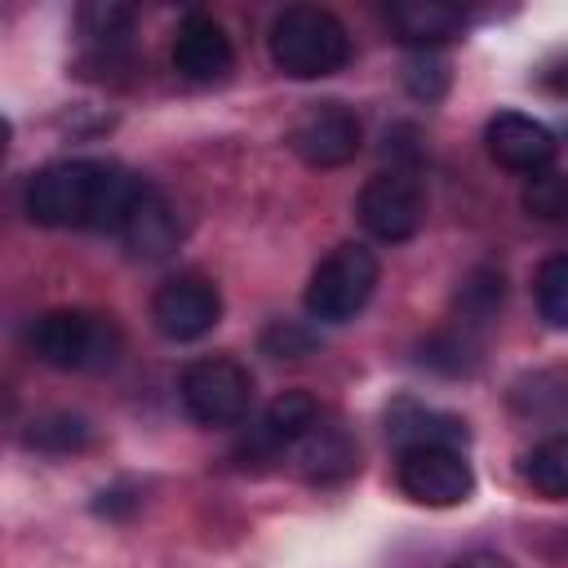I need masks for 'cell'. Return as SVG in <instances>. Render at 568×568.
<instances>
[{
	"label": "cell",
	"mask_w": 568,
	"mask_h": 568,
	"mask_svg": "<svg viewBox=\"0 0 568 568\" xmlns=\"http://www.w3.org/2000/svg\"><path fill=\"white\" fill-rule=\"evenodd\" d=\"M146 182L111 160H53L27 182V217L36 226L115 231L129 222Z\"/></svg>",
	"instance_id": "6da1fadb"
},
{
	"label": "cell",
	"mask_w": 568,
	"mask_h": 568,
	"mask_svg": "<svg viewBox=\"0 0 568 568\" xmlns=\"http://www.w3.org/2000/svg\"><path fill=\"white\" fill-rule=\"evenodd\" d=\"M271 58L293 80H324L351 62V36L346 27L320 9V4H288L271 22Z\"/></svg>",
	"instance_id": "7a4b0ae2"
},
{
	"label": "cell",
	"mask_w": 568,
	"mask_h": 568,
	"mask_svg": "<svg viewBox=\"0 0 568 568\" xmlns=\"http://www.w3.org/2000/svg\"><path fill=\"white\" fill-rule=\"evenodd\" d=\"M27 346L40 364L62 368V373H89V368H111L120 359V328L111 315L98 311H44L31 328H27Z\"/></svg>",
	"instance_id": "3957f363"
},
{
	"label": "cell",
	"mask_w": 568,
	"mask_h": 568,
	"mask_svg": "<svg viewBox=\"0 0 568 568\" xmlns=\"http://www.w3.org/2000/svg\"><path fill=\"white\" fill-rule=\"evenodd\" d=\"M377 275H382V266H377V253L373 248H364V244H337L311 271L306 293H302V306L320 324H346V320H355L368 306V297L377 288Z\"/></svg>",
	"instance_id": "277c9868"
},
{
	"label": "cell",
	"mask_w": 568,
	"mask_h": 568,
	"mask_svg": "<svg viewBox=\"0 0 568 568\" xmlns=\"http://www.w3.org/2000/svg\"><path fill=\"white\" fill-rule=\"evenodd\" d=\"M182 408L200 426H240L253 408V377L231 355H204L182 368Z\"/></svg>",
	"instance_id": "5b68a950"
},
{
	"label": "cell",
	"mask_w": 568,
	"mask_h": 568,
	"mask_svg": "<svg viewBox=\"0 0 568 568\" xmlns=\"http://www.w3.org/2000/svg\"><path fill=\"white\" fill-rule=\"evenodd\" d=\"M355 213H359V222L373 240L399 244V240H413L422 231L426 191L408 169H390V173H377V178L364 182V191L355 200Z\"/></svg>",
	"instance_id": "8992f818"
},
{
	"label": "cell",
	"mask_w": 568,
	"mask_h": 568,
	"mask_svg": "<svg viewBox=\"0 0 568 568\" xmlns=\"http://www.w3.org/2000/svg\"><path fill=\"white\" fill-rule=\"evenodd\" d=\"M395 479L404 497L417 506H457L475 493V470L462 448L426 444V448H404L395 462Z\"/></svg>",
	"instance_id": "52a82bcc"
},
{
	"label": "cell",
	"mask_w": 568,
	"mask_h": 568,
	"mask_svg": "<svg viewBox=\"0 0 568 568\" xmlns=\"http://www.w3.org/2000/svg\"><path fill=\"white\" fill-rule=\"evenodd\" d=\"M217 320H222V293L213 280L195 271L164 280L151 297V324L169 342H200L204 333L217 328Z\"/></svg>",
	"instance_id": "ba28073f"
},
{
	"label": "cell",
	"mask_w": 568,
	"mask_h": 568,
	"mask_svg": "<svg viewBox=\"0 0 568 568\" xmlns=\"http://www.w3.org/2000/svg\"><path fill=\"white\" fill-rule=\"evenodd\" d=\"M359 142H364V129H359V115L342 102H315L297 115L293 133H288V146L302 164L311 169H337L346 160L359 155Z\"/></svg>",
	"instance_id": "9c48e42d"
},
{
	"label": "cell",
	"mask_w": 568,
	"mask_h": 568,
	"mask_svg": "<svg viewBox=\"0 0 568 568\" xmlns=\"http://www.w3.org/2000/svg\"><path fill=\"white\" fill-rule=\"evenodd\" d=\"M484 146H488V155L501 164V169H510V173H541V169H550V160H555V133L541 124V120H532V115H524V111H497L488 124H484Z\"/></svg>",
	"instance_id": "30bf717a"
},
{
	"label": "cell",
	"mask_w": 568,
	"mask_h": 568,
	"mask_svg": "<svg viewBox=\"0 0 568 568\" xmlns=\"http://www.w3.org/2000/svg\"><path fill=\"white\" fill-rule=\"evenodd\" d=\"M231 67H235V49L222 22L209 13H186L173 36V71L191 84H217L231 75Z\"/></svg>",
	"instance_id": "8fae6325"
},
{
	"label": "cell",
	"mask_w": 568,
	"mask_h": 568,
	"mask_svg": "<svg viewBox=\"0 0 568 568\" xmlns=\"http://www.w3.org/2000/svg\"><path fill=\"white\" fill-rule=\"evenodd\" d=\"M320 417H324V413H320L315 395H306V390H280V395L262 408V417L248 426V439L240 444V457L266 462V457H275V453H284V448H293Z\"/></svg>",
	"instance_id": "7c38bea8"
},
{
	"label": "cell",
	"mask_w": 568,
	"mask_h": 568,
	"mask_svg": "<svg viewBox=\"0 0 568 568\" xmlns=\"http://www.w3.org/2000/svg\"><path fill=\"white\" fill-rule=\"evenodd\" d=\"M293 466H297V475L311 479V484H337V479H346V475L359 470V444L351 439L346 426L320 417V422L293 444Z\"/></svg>",
	"instance_id": "4fadbf2b"
},
{
	"label": "cell",
	"mask_w": 568,
	"mask_h": 568,
	"mask_svg": "<svg viewBox=\"0 0 568 568\" xmlns=\"http://www.w3.org/2000/svg\"><path fill=\"white\" fill-rule=\"evenodd\" d=\"M386 22H390L395 40L417 53L439 49L466 31V13L453 4H439V0H399L386 9Z\"/></svg>",
	"instance_id": "5bb4252c"
},
{
	"label": "cell",
	"mask_w": 568,
	"mask_h": 568,
	"mask_svg": "<svg viewBox=\"0 0 568 568\" xmlns=\"http://www.w3.org/2000/svg\"><path fill=\"white\" fill-rule=\"evenodd\" d=\"M120 240L129 244L133 257L142 262H155V257H169L182 240V222H178V209L160 195V191H142V200L133 204L129 222L120 226Z\"/></svg>",
	"instance_id": "9a60e30c"
},
{
	"label": "cell",
	"mask_w": 568,
	"mask_h": 568,
	"mask_svg": "<svg viewBox=\"0 0 568 568\" xmlns=\"http://www.w3.org/2000/svg\"><path fill=\"white\" fill-rule=\"evenodd\" d=\"M386 430L399 444V453L404 448H426V444L462 448L470 439V430H466V422L457 413H439V408H426V404H413V399H399L386 413Z\"/></svg>",
	"instance_id": "2e32d148"
},
{
	"label": "cell",
	"mask_w": 568,
	"mask_h": 568,
	"mask_svg": "<svg viewBox=\"0 0 568 568\" xmlns=\"http://www.w3.org/2000/svg\"><path fill=\"white\" fill-rule=\"evenodd\" d=\"M524 479L546 501H568V430L546 435L524 457Z\"/></svg>",
	"instance_id": "e0dca14e"
},
{
	"label": "cell",
	"mask_w": 568,
	"mask_h": 568,
	"mask_svg": "<svg viewBox=\"0 0 568 568\" xmlns=\"http://www.w3.org/2000/svg\"><path fill=\"white\" fill-rule=\"evenodd\" d=\"M506 302V275L497 266H475L457 288V324L484 328Z\"/></svg>",
	"instance_id": "ac0fdd59"
},
{
	"label": "cell",
	"mask_w": 568,
	"mask_h": 568,
	"mask_svg": "<svg viewBox=\"0 0 568 568\" xmlns=\"http://www.w3.org/2000/svg\"><path fill=\"white\" fill-rule=\"evenodd\" d=\"M89 435H93L89 417L58 408V413H40V417H31V422H27V430H22V444H27V448H40V453H58V457H62V453H80V448L89 444Z\"/></svg>",
	"instance_id": "d6986e66"
},
{
	"label": "cell",
	"mask_w": 568,
	"mask_h": 568,
	"mask_svg": "<svg viewBox=\"0 0 568 568\" xmlns=\"http://www.w3.org/2000/svg\"><path fill=\"white\" fill-rule=\"evenodd\" d=\"M519 204L537 222H568V173H559V169L532 173L519 191Z\"/></svg>",
	"instance_id": "ffe728a7"
},
{
	"label": "cell",
	"mask_w": 568,
	"mask_h": 568,
	"mask_svg": "<svg viewBox=\"0 0 568 568\" xmlns=\"http://www.w3.org/2000/svg\"><path fill=\"white\" fill-rule=\"evenodd\" d=\"M422 364H430V368H439V373H470L475 364H479V342L470 337V328L466 324H457V328H444V333H435L426 346H422Z\"/></svg>",
	"instance_id": "44dd1931"
},
{
	"label": "cell",
	"mask_w": 568,
	"mask_h": 568,
	"mask_svg": "<svg viewBox=\"0 0 568 568\" xmlns=\"http://www.w3.org/2000/svg\"><path fill=\"white\" fill-rule=\"evenodd\" d=\"M532 293H537V311L550 328H568V253H555L537 266V280H532Z\"/></svg>",
	"instance_id": "7402d4cb"
},
{
	"label": "cell",
	"mask_w": 568,
	"mask_h": 568,
	"mask_svg": "<svg viewBox=\"0 0 568 568\" xmlns=\"http://www.w3.org/2000/svg\"><path fill=\"white\" fill-rule=\"evenodd\" d=\"M448 84H453V71H448V62H444L435 49L413 53V58L404 62V89H408L417 102H439V98L448 93Z\"/></svg>",
	"instance_id": "603a6c76"
},
{
	"label": "cell",
	"mask_w": 568,
	"mask_h": 568,
	"mask_svg": "<svg viewBox=\"0 0 568 568\" xmlns=\"http://www.w3.org/2000/svg\"><path fill=\"white\" fill-rule=\"evenodd\" d=\"M262 351L275 355V359H302L315 351V333H306L302 324L293 320H275L266 333H262Z\"/></svg>",
	"instance_id": "cb8c5ba5"
},
{
	"label": "cell",
	"mask_w": 568,
	"mask_h": 568,
	"mask_svg": "<svg viewBox=\"0 0 568 568\" xmlns=\"http://www.w3.org/2000/svg\"><path fill=\"white\" fill-rule=\"evenodd\" d=\"M546 386H550V373H532V390H537V399H528V395H510L515 408L528 413V417H568V382H555V390H546Z\"/></svg>",
	"instance_id": "d4e9b609"
},
{
	"label": "cell",
	"mask_w": 568,
	"mask_h": 568,
	"mask_svg": "<svg viewBox=\"0 0 568 568\" xmlns=\"http://www.w3.org/2000/svg\"><path fill=\"white\" fill-rule=\"evenodd\" d=\"M448 568H515V564L506 555H497V550H470V555L453 559Z\"/></svg>",
	"instance_id": "484cf974"
},
{
	"label": "cell",
	"mask_w": 568,
	"mask_h": 568,
	"mask_svg": "<svg viewBox=\"0 0 568 568\" xmlns=\"http://www.w3.org/2000/svg\"><path fill=\"white\" fill-rule=\"evenodd\" d=\"M541 84L555 93V98H568V53L559 58V62H550L546 71H541Z\"/></svg>",
	"instance_id": "4316f807"
}]
</instances>
